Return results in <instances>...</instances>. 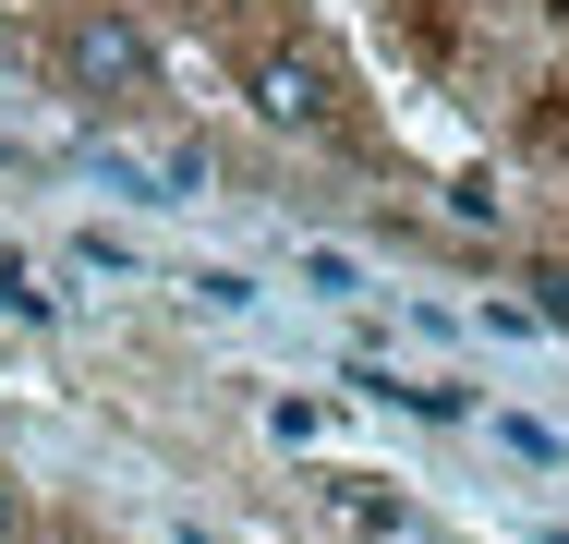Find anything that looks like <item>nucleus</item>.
Wrapping results in <instances>:
<instances>
[{
  "label": "nucleus",
  "instance_id": "1",
  "mask_svg": "<svg viewBox=\"0 0 569 544\" xmlns=\"http://www.w3.org/2000/svg\"><path fill=\"white\" fill-rule=\"evenodd\" d=\"M61 61H73V85H86V98H146V85H158V37H146L133 12H86Z\"/></svg>",
  "mask_w": 569,
  "mask_h": 544
},
{
  "label": "nucleus",
  "instance_id": "6",
  "mask_svg": "<svg viewBox=\"0 0 569 544\" xmlns=\"http://www.w3.org/2000/svg\"><path fill=\"white\" fill-rule=\"evenodd\" d=\"M546 12H558V24H569V0H546Z\"/></svg>",
  "mask_w": 569,
  "mask_h": 544
},
{
  "label": "nucleus",
  "instance_id": "2",
  "mask_svg": "<svg viewBox=\"0 0 569 544\" xmlns=\"http://www.w3.org/2000/svg\"><path fill=\"white\" fill-rule=\"evenodd\" d=\"M254 109H267V121H291V133H316V121H328V61H291V49H279V61H254Z\"/></svg>",
  "mask_w": 569,
  "mask_h": 544
},
{
  "label": "nucleus",
  "instance_id": "5",
  "mask_svg": "<svg viewBox=\"0 0 569 544\" xmlns=\"http://www.w3.org/2000/svg\"><path fill=\"white\" fill-rule=\"evenodd\" d=\"M24 533V496H12V472H0V544Z\"/></svg>",
  "mask_w": 569,
  "mask_h": 544
},
{
  "label": "nucleus",
  "instance_id": "4",
  "mask_svg": "<svg viewBox=\"0 0 569 544\" xmlns=\"http://www.w3.org/2000/svg\"><path fill=\"white\" fill-rule=\"evenodd\" d=\"M533 291H546V326H569V279H558V266H546V279H533Z\"/></svg>",
  "mask_w": 569,
  "mask_h": 544
},
{
  "label": "nucleus",
  "instance_id": "3",
  "mask_svg": "<svg viewBox=\"0 0 569 544\" xmlns=\"http://www.w3.org/2000/svg\"><path fill=\"white\" fill-rule=\"evenodd\" d=\"M291 279H303V291H328V303H351V291H363V266H351V254H328V242H303V254H291Z\"/></svg>",
  "mask_w": 569,
  "mask_h": 544
}]
</instances>
